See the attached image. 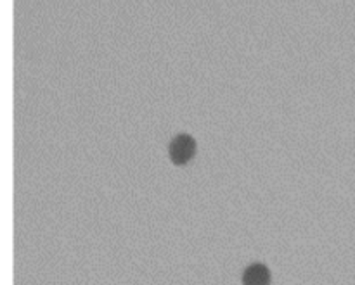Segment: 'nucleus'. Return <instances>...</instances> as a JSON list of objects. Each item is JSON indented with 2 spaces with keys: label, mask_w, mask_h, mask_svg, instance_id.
<instances>
[{
  "label": "nucleus",
  "mask_w": 355,
  "mask_h": 285,
  "mask_svg": "<svg viewBox=\"0 0 355 285\" xmlns=\"http://www.w3.org/2000/svg\"><path fill=\"white\" fill-rule=\"evenodd\" d=\"M198 145L193 135L189 134H179L177 137L172 138L168 145V158L173 166H186L193 161L196 156Z\"/></svg>",
  "instance_id": "f257e3e1"
},
{
  "label": "nucleus",
  "mask_w": 355,
  "mask_h": 285,
  "mask_svg": "<svg viewBox=\"0 0 355 285\" xmlns=\"http://www.w3.org/2000/svg\"><path fill=\"white\" fill-rule=\"evenodd\" d=\"M272 275L263 263H253L243 273V285H270Z\"/></svg>",
  "instance_id": "f03ea898"
}]
</instances>
